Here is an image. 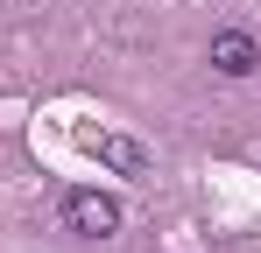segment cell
I'll return each mask as SVG.
<instances>
[{
	"instance_id": "cell-3",
	"label": "cell",
	"mask_w": 261,
	"mask_h": 253,
	"mask_svg": "<svg viewBox=\"0 0 261 253\" xmlns=\"http://www.w3.org/2000/svg\"><path fill=\"white\" fill-rule=\"evenodd\" d=\"M212 71L219 78H254L261 71V42L247 36V28H219L212 36Z\"/></svg>"
},
{
	"instance_id": "cell-1",
	"label": "cell",
	"mask_w": 261,
	"mask_h": 253,
	"mask_svg": "<svg viewBox=\"0 0 261 253\" xmlns=\"http://www.w3.org/2000/svg\"><path fill=\"white\" fill-rule=\"evenodd\" d=\"M78 141H85V155H92V162H106L113 176H134V183H141V176H155V155H148L134 134H113V126H85Z\"/></svg>"
},
{
	"instance_id": "cell-2",
	"label": "cell",
	"mask_w": 261,
	"mask_h": 253,
	"mask_svg": "<svg viewBox=\"0 0 261 253\" xmlns=\"http://www.w3.org/2000/svg\"><path fill=\"white\" fill-rule=\"evenodd\" d=\"M64 225L78 239H113L120 232V204L106 190H64Z\"/></svg>"
}]
</instances>
